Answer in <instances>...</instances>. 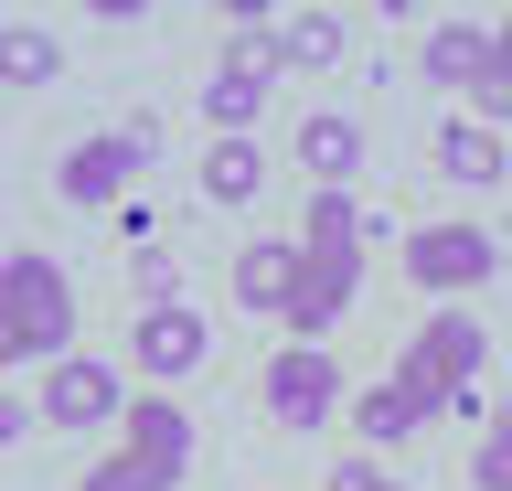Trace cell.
I'll return each instance as SVG.
<instances>
[{
	"label": "cell",
	"instance_id": "cell-1",
	"mask_svg": "<svg viewBox=\"0 0 512 491\" xmlns=\"http://www.w3.org/2000/svg\"><path fill=\"white\" fill-rule=\"evenodd\" d=\"M64 342H75V289L43 246H22L0 267V363H64Z\"/></svg>",
	"mask_w": 512,
	"mask_h": 491
},
{
	"label": "cell",
	"instance_id": "cell-2",
	"mask_svg": "<svg viewBox=\"0 0 512 491\" xmlns=\"http://www.w3.org/2000/svg\"><path fill=\"white\" fill-rule=\"evenodd\" d=\"M480 363H491V331H480L470 310L448 299V310H427V331L406 342V363H395V385H406L416 406L438 417V406H470V374H480Z\"/></svg>",
	"mask_w": 512,
	"mask_h": 491
},
{
	"label": "cell",
	"instance_id": "cell-3",
	"mask_svg": "<svg viewBox=\"0 0 512 491\" xmlns=\"http://www.w3.org/2000/svg\"><path fill=\"white\" fill-rule=\"evenodd\" d=\"M150 161H160V139H150V129H107V139H75V150L54 161V193L75 203V214H107V203H118V193H128V182H139Z\"/></svg>",
	"mask_w": 512,
	"mask_h": 491
},
{
	"label": "cell",
	"instance_id": "cell-4",
	"mask_svg": "<svg viewBox=\"0 0 512 491\" xmlns=\"http://www.w3.org/2000/svg\"><path fill=\"white\" fill-rule=\"evenodd\" d=\"M256 406H267V427H331V406H342V363L320 353V342H288V353H267Z\"/></svg>",
	"mask_w": 512,
	"mask_h": 491
},
{
	"label": "cell",
	"instance_id": "cell-5",
	"mask_svg": "<svg viewBox=\"0 0 512 491\" xmlns=\"http://www.w3.org/2000/svg\"><path fill=\"white\" fill-rule=\"evenodd\" d=\"M128 406H139V395H128L96 353H64L54 374H43V406H32V417L43 427H128Z\"/></svg>",
	"mask_w": 512,
	"mask_h": 491
},
{
	"label": "cell",
	"instance_id": "cell-6",
	"mask_svg": "<svg viewBox=\"0 0 512 491\" xmlns=\"http://www.w3.org/2000/svg\"><path fill=\"white\" fill-rule=\"evenodd\" d=\"M128 363L160 374V385H182V374L214 363V321H203L192 299H160V310H139V331H128Z\"/></svg>",
	"mask_w": 512,
	"mask_h": 491
},
{
	"label": "cell",
	"instance_id": "cell-7",
	"mask_svg": "<svg viewBox=\"0 0 512 491\" xmlns=\"http://www.w3.org/2000/svg\"><path fill=\"white\" fill-rule=\"evenodd\" d=\"M502 267V235H480V225H416L406 235V278L416 289H480Z\"/></svg>",
	"mask_w": 512,
	"mask_h": 491
},
{
	"label": "cell",
	"instance_id": "cell-8",
	"mask_svg": "<svg viewBox=\"0 0 512 491\" xmlns=\"http://www.w3.org/2000/svg\"><path fill=\"white\" fill-rule=\"evenodd\" d=\"M118 449L139 459V470H150L160 491L182 481L192 459H203V438H192V417H182V395H139V406H128V427H118Z\"/></svg>",
	"mask_w": 512,
	"mask_h": 491
},
{
	"label": "cell",
	"instance_id": "cell-9",
	"mask_svg": "<svg viewBox=\"0 0 512 491\" xmlns=\"http://www.w3.org/2000/svg\"><path fill=\"white\" fill-rule=\"evenodd\" d=\"M502 65V43H491V22H427V43H416V75L427 86H459V97H480V75Z\"/></svg>",
	"mask_w": 512,
	"mask_h": 491
},
{
	"label": "cell",
	"instance_id": "cell-10",
	"mask_svg": "<svg viewBox=\"0 0 512 491\" xmlns=\"http://www.w3.org/2000/svg\"><path fill=\"white\" fill-rule=\"evenodd\" d=\"M299 267H310V246H299V235H256V246H235V310H267V321H288Z\"/></svg>",
	"mask_w": 512,
	"mask_h": 491
},
{
	"label": "cell",
	"instance_id": "cell-11",
	"mask_svg": "<svg viewBox=\"0 0 512 491\" xmlns=\"http://www.w3.org/2000/svg\"><path fill=\"white\" fill-rule=\"evenodd\" d=\"M267 97H278V65H246V54H224L214 75H203V118H214V139H256V118H267Z\"/></svg>",
	"mask_w": 512,
	"mask_h": 491
},
{
	"label": "cell",
	"instance_id": "cell-12",
	"mask_svg": "<svg viewBox=\"0 0 512 491\" xmlns=\"http://www.w3.org/2000/svg\"><path fill=\"white\" fill-rule=\"evenodd\" d=\"M352 299H363V257H310L299 267V299H288V342H320Z\"/></svg>",
	"mask_w": 512,
	"mask_h": 491
},
{
	"label": "cell",
	"instance_id": "cell-13",
	"mask_svg": "<svg viewBox=\"0 0 512 491\" xmlns=\"http://www.w3.org/2000/svg\"><path fill=\"white\" fill-rule=\"evenodd\" d=\"M299 171H310L320 193H352V171H363V118H342V107L299 118Z\"/></svg>",
	"mask_w": 512,
	"mask_h": 491
},
{
	"label": "cell",
	"instance_id": "cell-14",
	"mask_svg": "<svg viewBox=\"0 0 512 491\" xmlns=\"http://www.w3.org/2000/svg\"><path fill=\"white\" fill-rule=\"evenodd\" d=\"M438 171L459 182V193H491V182L512 171V150H502L491 118H438Z\"/></svg>",
	"mask_w": 512,
	"mask_h": 491
},
{
	"label": "cell",
	"instance_id": "cell-15",
	"mask_svg": "<svg viewBox=\"0 0 512 491\" xmlns=\"http://www.w3.org/2000/svg\"><path fill=\"white\" fill-rule=\"evenodd\" d=\"M192 182H203V203L246 214V203L267 193V150H256V139H203V171H192Z\"/></svg>",
	"mask_w": 512,
	"mask_h": 491
},
{
	"label": "cell",
	"instance_id": "cell-16",
	"mask_svg": "<svg viewBox=\"0 0 512 491\" xmlns=\"http://www.w3.org/2000/svg\"><path fill=\"white\" fill-rule=\"evenodd\" d=\"M363 235H374V203L363 193H310V214H299L310 257H363Z\"/></svg>",
	"mask_w": 512,
	"mask_h": 491
},
{
	"label": "cell",
	"instance_id": "cell-17",
	"mask_svg": "<svg viewBox=\"0 0 512 491\" xmlns=\"http://www.w3.org/2000/svg\"><path fill=\"white\" fill-rule=\"evenodd\" d=\"M342 54H352V22H342V11H288V22H278V75L288 65L320 75V65H342Z\"/></svg>",
	"mask_w": 512,
	"mask_h": 491
},
{
	"label": "cell",
	"instance_id": "cell-18",
	"mask_svg": "<svg viewBox=\"0 0 512 491\" xmlns=\"http://www.w3.org/2000/svg\"><path fill=\"white\" fill-rule=\"evenodd\" d=\"M352 427H363V449H395V438H416V427H427V406H416V395L384 374V385L352 395Z\"/></svg>",
	"mask_w": 512,
	"mask_h": 491
},
{
	"label": "cell",
	"instance_id": "cell-19",
	"mask_svg": "<svg viewBox=\"0 0 512 491\" xmlns=\"http://www.w3.org/2000/svg\"><path fill=\"white\" fill-rule=\"evenodd\" d=\"M54 65H64V43L43 33V22H11V33H0V75H11V86H54Z\"/></svg>",
	"mask_w": 512,
	"mask_h": 491
},
{
	"label": "cell",
	"instance_id": "cell-20",
	"mask_svg": "<svg viewBox=\"0 0 512 491\" xmlns=\"http://www.w3.org/2000/svg\"><path fill=\"white\" fill-rule=\"evenodd\" d=\"M470 481H480V491H512V417H491V427H480V459H470Z\"/></svg>",
	"mask_w": 512,
	"mask_h": 491
},
{
	"label": "cell",
	"instance_id": "cell-21",
	"mask_svg": "<svg viewBox=\"0 0 512 491\" xmlns=\"http://www.w3.org/2000/svg\"><path fill=\"white\" fill-rule=\"evenodd\" d=\"M86 491H160V481H150V470H139V459L118 449V459H96V470H86Z\"/></svg>",
	"mask_w": 512,
	"mask_h": 491
},
{
	"label": "cell",
	"instance_id": "cell-22",
	"mask_svg": "<svg viewBox=\"0 0 512 491\" xmlns=\"http://www.w3.org/2000/svg\"><path fill=\"white\" fill-rule=\"evenodd\" d=\"M470 118H491V129H502V118H512V75H502V65L480 75V97H470Z\"/></svg>",
	"mask_w": 512,
	"mask_h": 491
},
{
	"label": "cell",
	"instance_id": "cell-23",
	"mask_svg": "<svg viewBox=\"0 0 512 491\" xmlns=\"http://www.w3.org/2000/svg\"><path fill=\"white\" fill-rule=\"evenodd\" d=\"M331 491H384V470L374 459H331Z\"/></svg>",
	"mask_w": 512,
	"mask_h": 491
},
{
	"label": "cell",
	"instance_id": "cell-24",
	"mask_svg": "<svg viewBox=\"0 0 512 491\" xmlns=\"http://www.w3.org/2000/svg\"><path fill=\"white\" fill-rule=\"evenodd\" d=\"M491 43H502V75H512V11H502V22H491Z\"/></svg>",
	"mask_w": 512,
	"mask_h": 491
},
{
	"label": "cell",
	"instance_id": "cell-25",
	"mask_svg": "<svg viewBox=\"0 0 512 491\" xmlns=\"http://www.w3.org/2000/svg\"><path fill=\"white\" fill-rule=\"evenodd\" d=\"M384 491H406V481H384Z\"/></svg>",
	"mask_w": 512,
	"mask_h": 491
},
{
	"label": "cell",
	"instance_id": "cell-26",
	"mask_svg": "<svg viewBox=\"0 0 512 491\" xmlns=\"http://www.w3.org/2000/svg\"><path fill=\"white\" fill-rule=\"evenodd\" d=\"M502 417H512V406H502Z\"/></svg>",
	"mask_w": 512,
	"mask_h": 491
}]
</instances>
